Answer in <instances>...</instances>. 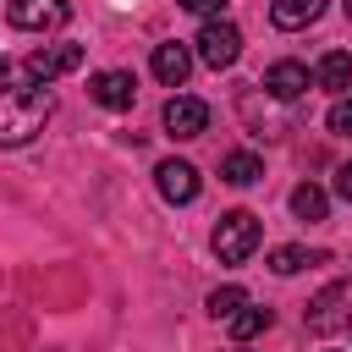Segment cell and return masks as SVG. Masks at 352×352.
<instances>
[{
	"mask_svg": "<svg viewBox=\"0 0 352 352\" xmlns=\"http://www.w3.org/2000/svg\"><path fill=\"white\" fill-rule=\"evenodd\" d=\"M160 121H165L170 138H204V126H209V104L192 99V94H176V99H165Z\"/></svg>",
	"mask_w": 352,
	"mask_h": 352,
	"instance_id": "6",
	"label": "cell"
},
{
	"mask_svg": "<svg viewBox=\"0 0 352 352\" xmlns=\"http://www.w3.org/2000/svg\"><path fill=\"white\" fill-rule=\"evenodd\" d=\"M176 6H182V11H192V16H220L231 0H176Z\"/></svg>",
	"mask_w": 352,
	"mask_h": 352,
	"instance_id": "20",
	"label": "cell"
},
{
	"mask_svg": "<svg viewBox=\"0 0 352 352\" xmlns=\"http://www.w3.org/2000/svg\"><path fill=\"white\" fill-rule=\"evenodd\" d=\"M220 176H226L231 187H253V182L264 176V160H258V154H248V148H231V154L220 160Z\"/></svg>",
	"mask_w": 352,
	"mask_h": 352,
	"instance_id": "14",
	"label": "cell"
},
{
	"mask_svg": "<svg viewBox=\"0 0 352 352\" xmlns=\"http://www.w3.org/2000/svg\"><path fill=\"white\" fill-rule=\"evenodd\" d=\"M292 214H297V220H308V226H314V220H324V214H330V192H324V187H314V182L292 187Z\"/></svg>",
	"mask_w": 352,
	"mask_h": 352,
	"instance_id": "15",
	"label": "cell"
},
{
	"mask_svg": "<svg viewBox=\"0 0 352 352\" xmlns=\"http://www.w3.org/2000/svg\"><path fill=\"white\" fill-rule=\"evenodd\" d=\"M319 11H324V0H275V6H270V22H275L280 33H297V28L319 22Z\"/></svg>",
	"mask_w": 352,
	"mask_h": 352,
	"instance_id": "11",
	"label": "cell"
},
{
	"mask_svg": "<svg viewBox=\"0 0 352 352\" xmlns=\"http://www.w3.org/2000/svg\"><path fill=\"white\" fill-rule=\"evenodd\" d=\"M324 126H330L336 138H352V99H336L330 116H324Z\"/></svg>",
	"mask_w": 352,
	"mask_h": 352,
	"instance_id": "19",
	"label": "cell"
},
{
	"mask_svg": "<svg viewBox=\"0 0 352 352\" xmlns=\"http://www.w3.org/2000/svg\"><path fill=\"white\" fill-rule=\"evenodd\" d=\"M341 302H346V286H324L314 302H308V330H336L341 324Z\"/></svg>",
	"mask_w": 352,
	"mask_h": 352,
	"instance_id": "12",
	"label": "cell"
},
{
	"mask_svg": "<svg viewBox=\"0 0 352 352\" xmlns=\"http://www.w3.org/2000/svg\"><path fill=\"white\" fill-rule=\"evenodd\" d=\"M88 94H94V104H104V110H132L138 82H132V72H94V77H88Z\"/></svg>",
	"mask_w": 352,
	"mask_h": 352,
	"instance_id": "8",
	"label": "cell"
},
{
	"mask_svg": "<svg viewBox=\"0 0 352 352\" xmlns=\"http://www.w3.org/2000/svg\"><path fill=\"white\" fill-rule=\"evenodd\" d=\"M258 236H264V226H258L253 209L220 214V226H214V253H220V264H248L253 248H258Z\"/></svg>",
	"mask_w": 352,
	"mask_h": 352,
	"instance_id": "2",
	"label": "cell"
},
{
	"mask_svg": "<svg viewBox=\"0 0 352 352\" xmlns=\"http://www.w3.org/2000/svg\"><path fill=\"white\" fill-rule=\"evenodd\" d=\"M270 324H275L270 308H248V302H242V308L231 314V336H236V341H253V336H264Z\"/></svg>",
	"mask_w": 352,
	"mask_h": 352,
	"instance_id": "17",
	"label": "cell"
},
{
	"mask_svg": "<svg viewBox=\"0 0 352 352\" xmlns=\"http://www.w3.org/2000/svg\"><path fill=\"white\" fill-rule=\"evenodd\" d=\"M154 182H160V198L165 204H192L198 198V170L187 160H160L154 165Z\"/></svg>",
	"mask_w": 352,
	"mask_h": 352,
	"instance_id": "7",
	"label": "cell"
},
{
	"mask_svg": "<svg viewBox=\"0 0 352 352\" xmlns=\"http://www.w3.org/2000/svg\"><path fill=\"white\" fill-rule=\"evenodd\" d=\"M55 110V94L50 82H28V88H6L0 94V148H16L28 143Z\"/></svg>",
	"mask_w": 352,
	"mask_h": 352,
	"instance_id": "1",
	"label": "cell"
},
{
	"mask_svg": "<svg viewBox=\"0 0 352 352\" xmlns=\"http://www.w3.org/2000/svg\"><path fill=\"white\" fill-rule=\"evenodd\" d=\"M77 66H82V44H38L28 55V77L33 82H55V77H66Z\"/></svg>",
	"mask_w": 352,
	"mask_h": 352,
	"instance_id": "5",
	"label": "cell"
},
{
	"mask_svg": "<svg viewBox=\"0 0 352 352\" xmlns=\"http://www.w3.org/2000/svg\"><path fill=\"white\" fill-rule=\"evenodd\" d=\"M72 6L66 0H11L6 6V22L22 28V33H44V28H66Z\"/></svg>",
	"mask_w": 352,
	"mask_h": 352,
	"instance_id": "4",
	"label": "cell"
},
{
	"mask_svg": "<svg viewBox=\"0 0 352 352\" xmlns=\"http://www.w3.org/2000/svg\"><path fill=\"white\" fill-rule=\"evenodd\" d=\"M336 198H352V160L336 170Z\"/></svg>",
	"mask_w": 352,
	"mask_h": 352,
	"instance_id": "21",
	"label": "cell"
},
{
	"mask_svg": "<svg viewBox=\"0 0 352 352\" xmlns=\"http://www.w3.org/2000/svg\"><path fill=\"white\" fill-rule=\"evenodd\" d=\"M314 264H324L319 248H297V242H286V248L270 253V270H275V275H297V270H314Z\"/></svg>",
	"mask_w": 352,
	"mask_h": 352,
	"instance_id": "16",
	"label": "cell"
},
{
	"mask_svg": "<svg viewBox=\"0 0 352 352\" xmlns=\"http://www.w3.org/2000/svg\"><path fill=\"white\" fill-rule=\"evenodd\" d=\"M264 94L280 99V104L302 99V94H308V66H302V60H275V66L264 72Z\"/></svg>",
	"mask_w": 352,
	"mask_h": 352,
	"instance_id": "9",
	"label": "cell"
},
{
	"mask_svg": "<svg viewBox=\"0 0 352 352\" xmlns=\"http://www.w3.org/2000/svg\"><path fill=\"white\" fill-rule=\"evenodd\" d=\"M242 302H248L242 286H214V292H209V314H214V319H231Z\"/></svg>",
	"mask_w": 352,
	"mask_h": 352,
	"instance_id": "18",
	"label": "cell"
},
{
	"mask_svg": "<svg viewBox=\"0 0 352 352\" xmlns=\"http://www.w3.org/2000/svg\"><path fill=\"white\" fill-rule=\"evenodd\" d=\"M346 324H352V314H346Z\"/></svg>",
	"mask_w": 352,
	"mask_h": 352,
	"instance_id": "24",
	"label": "cell"
},
{
	"mask_svg": "<svg viewBox=\"0 0 352 352\" xmlns=\"http://www.w3.org/2000/svg\"><path fill=\"white\" fill-rule=\"evenodd\" d=\"M6 77H11V66H6V55H0V82H6Z\"/></svg>",
	"mask_w": 352,
	"mask_h": 352,
	"instance_id": "22",
	"label": "cell"
},
{
	"mask_svg": "<svg viewBox=\"0 0 352 352\" xmlns=\"http://www.w3.org/2000/svg\"><path fill=\"white\" fill-rule=\"evenodd\" d=\"M314 82L330 88V94H346V88H352V55H346V50H330V55L314 66Z\"/></svg>",
	"mask_w": 352,
	"mask_h": 352,
	"instance_id": "13",
	"label": "cell"
},
{
	"mask_svg": "<svg viewBox=\"0 0 352 352\" xmlns=\"http://www.w3.org/2000/svg\"><path fill=\"white\" fill-rule=\"evenodd\" d=\"M346 22H352V0H346Z\"/></svg>",
	"mask_w": 352,
	"mask_h": 352,
	"instance_id": "23",
	"label": "cell"
},
{
	"mask_svg": "<svg viewBox=\"0 0 352 352\" xmlns=\"http://www.w3.org/2000/svg\"><path fill=\"white\" fill-rule=\"evenodd\" d=\"M154 77L165 82V88H182L187 82V72H192V50L187 44H176V38H165V44H154Z\"/></svg>",
	"mask_w": 352,
	"mask_h": 352,
	"instance_id": "10",
	"label": "cell"
},
{
	"mask_svg": "<svg viewBox=\"0 0 352 352\" xmlns=\"http://www.w3.org/2000/svg\"><path fill=\"white\" fill-rule=\"evenodd\" d=\"M192 44H198V60H204V66H214V72H226V66L242 55V33H236L231 22H220V16H209V22H204V33H198Z\"/></svg>",
	"mask_w": 352,
	"mask_h": 352,
	"instance_id": "3",
	"label": "cell"
}]
</instances>
